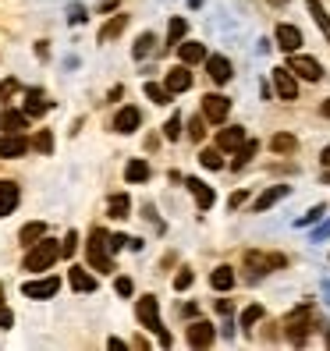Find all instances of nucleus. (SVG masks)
<instances>
[{"label":"nucleus","instance_id":"nucleus-18","mask_svg":"<svg viewBox=\"0 0 330 351\" xmlns=\"http://www.w3.org/2000/svg\"><path fill=\"white\" fill-rule=\"evenodd\" d=\"M0 128L4 132H25L29 128V114L25 110H0Z\"/></svg>","mask_w":330,"mask_h":351},{"label":"nucleus","instance_id":"nucleus-49","mask_svg":"<svg viewBox=\"0 0 330 351\" xmlns=\"http://www.w3.org/2000/svg\"><path fill=\"white\" fill-rule=\"evenodd\" d=\"M217 313H224V316H231V298H220V302H217Z\"/></svg>","mask_w":330,"mask_h":351},{"label":"nucleus","instance_id":"nucleus-33","mask_svg":"<svg viewBox=\"0 0 330 351\" xmlns=\"http://www.w3.org/2000/svg\"><path fill=\"white\" fill-rule=\"evenodd\" d=\"M153 43H156V36H153V32H142V36L135 39V47H132V57H135V60L150 57V53H153Z\"/></svg>","mask_w":330,"mask_h":351},{"label":"nucleus","instance_id":"nucleus-52","mask_svg":"<svg viewBox=\"0 0 330 351\" xmlns=\"http://www.w3.org/2000/svg\"><path fill=\"white\" fill-rule=\"evenodd\" d=\"M320 163H323V167H330V146H327V149L320 153Z\"/></svg>","mask_w":330,"mask_h":351},{"label":"nucleus","instance_id":"nucleus-11","mask_svg":"<svg viewBox=\"0 0 330 351\" xmlns=\"http://www.w3.org/2000/svg\"><path fill=\"white\" fill-rule=\"evenodd\" d=\"M213 341H217V330L206 323V319L189 323V344H192V348H210Z\"/></svg>","mask_w":330,"mask_h":351},{"label":"nucleus","instance_id":"nucleus-34","mask_svg":"<svg viewBox=\"0 0 330 351\" xmlns=\"http://www.w3.org/2000/svg\"><path fill=\"white\" fill-rule=\"evenodd\" d=\"M146 96H150V99L156 103V107H167L174 93H171L167 86H156V82H146Z\"/></svg>","mask_w":330,"mask_h":351},{"label":"nucleus","instance_id":"nucleus-16","mask_svg":"<svg viewBox=\"0 0 330 351\" xmlns=\"http://www.w3.org/2000/svg\"><path fill=\"white\" fill-rule=\"evenodd\" d=\"M274 36H277V47H281L284 53H295V50L302 47V32H298L295 25H284V22H281Z\"/></svg>","mask_w":330,"mask_h":351},{"label":"nucleus","instance_id":"nucleus-23","mask_svg":"<svg viewBox=\"0 0 330 351\" xmlns=\"http://www.w3.org/2000/svg\"><path fill=\"white\" fill-rule=\"evenodd\" d=\"M305 8H309V14H313V22L320 25V32L327 36V43H330V14H327V8L320 4V0H305Z\"/></svg>","mask_w":330,"mask_h":351},{"label":"nucleus","instance_id":"nucleus-54","mask_svg":"<svg viewBox=\"0 0 330 351\" xmlns=\"http://www.w3.org/2000/svg\"><path fill=\"white\" fill-rule=\"evenodd\" d=\"M270 4H274V8H284V4H287V0H270Z\"/></svg>","mask_w":330,"mask_h":351},{"label":"nucleus","instance_id":"nucleus-19","mask_svg":"<svg viewBox=\"0 0 330 351\" xmlns=\"http://www.w3.org/2000/svg\"><path fill=\"white\" fill-rule=\"evenodd\" d=\"M241 142H245V128H220V135H217V146L220 149H228V153H235V149H241Z\"/></svg>","mask_w":330,"mask_h":351},{"label":"nucleus","instance_id":"nucleus-43","mask_svg":"<svg viewBox=\"0 0 330 351\" xmlns=\"http://www.w3.org/2000/svg\"><path fill=\"white\" fill-rule=\"evenodd\" d=\"M192 280H196V277H192V270H181V274L174 277V287H178V291H189Z\"/></svg>","mask_w":330,"mask_h":351},{"label":"nucleus","instance_id":"nucleus-55","mask_svg":"<svg viewBox=\"0 0 330 351\" xmlns=\"http://www.w3.org/2000/svg\"><path fill=\"white\" fill-rule=\"evenodd\" d=\"M202 4V0H189V8H199Z\"/></svg>","mask_w":330,"mask_h":351},{"label":"nucleus","instance_id":"nucleus-7","mask_svg":"<svg viewBox=\"0 0 330 351\" xmlns=\"http://www.w3.org/2000/svg\"><path fill=\"white\" fill-rule=\"evenodd\" d=\"M287 68L305 82H320L323 78V64L316 57H302V53H287Z\"/></svg>","mask_w":330,"mask_h":351},{"label":"nucleus","instance_id":"nucleus-22","mask_svg":"<svg viewBox=\"0 0 330 351\" xmlns=\"http://www.w3.org/2000/svg\"><path fill=\"white\" fill-rule=\"evenodd\" d=\"M29 117H43L47 110H50V103H43V93H39V89H29L25 93V107H22Z\"/></svg>","mask_w":330,"mask_h":351},{"label":"nucleus","instance_id":"nucleus-30","mask_svg":"<svg viewBox=\"0 0 330 351\" xmlns=\"http://www.w3.org/2000/svg\"><path fill=\"white\" fill-rule=\"evenodd\" d=\"M178 53H181L185 64H199V60H206V47L202 43H181Z\"/></svg>","mask_w":330,"mask_h":351},{"label":"nucleus","instance_id":"nucleus-12","mask_svg":"<svg viewBox=\"0 0 330 351\" xmlns=\"http://www.w3.org/2000/svg\"><path fill=\"white\" fill-rule=\"evenodd\" d=\"M139 125H142L139 107H121V110H117V117H114V132H117V135H132Z\"/></svg>","mask_w":330,"mask_h":351},{"label":"nucleus","instance_id":"nucleus-50","mask_svg":"<svg viewBox=\"0 0 330 351\" xmlns=\"http://www.w3.org/2000/svg\"><path fill=\"white\" fill-rule=\"evenodd\" d=\"M107 348H117V351H125L128 344H125V341H117V337H110V341H107Z\"/></svg>","mask_w":330,"mask_h":351},{"label":"nucleus","instance_id":"nucleus-6","mask_svg":"<svg viewBox=\"0 0 330 351\" xmlns=\"http://www.w3.org/2000/svg\"><path fill=\"white\" fill-rule=\"evenodd\" d=\"M245 263L252 266V277H263V274H270V270H281V266H287V256L281 252H245Z\"/></svg>","mask_w":330,"mask_h":351},{"label":"nucleus","instance_id":"nucleus-5","mask_svg":"<svg viewBox=\"0 0 330 351\" xmlns=\"http://www.w3.org/2000/svg\"><path fill=\"white\" fill-rule=\"evenodd\" d=\"M231 114V99L220 96V93H206L202 96V117L210 121V125H224Z\"/></svg>","mask_w":330,"mask_h":351},{"label":"nucleus","instance_id":"nucleus-36","mask_svg":"<svg viewBox=\"0 0 330 351\" xmlns=\"http://www.w3.org/2000/svg\"><path fill=\"white\" fill-rule=\"evenodd\" d=\"M32 149H36V153H43V156H50V153H54V135H50L47 128H43V132H36Z\"/></svg>","mask_w":330,"mask_h":351},{"label":"nucleus","instance_id":"nucleus-38","mask_svg":"<svg viewBox=\"0 0 330 351\" xmlns=\"http://www.w3.org/2000/svg\"><path fill=\"white\" fill-rule=\"evenodd\" d=\"M163 138H181V117L178 114H171V121H167V125H163Z\"/></svg>","mask_w":330,"mask_h":351},{"label":"nucleus","instance_id":"nucleus-32","mask_svg":"<svg viewBox=\"0 0 330 351\" xmlns=\"http://www.w3.org/2000/svg\"><path fill=\"white\" fill-rule=\"evenodd\" d=\"M185 32H189V22H185V18H171L167 43H171V47H181V43H185Z\"/></svg>","mask_w":330,"mask_h":351},{"label":"nucleus","instance_id":"nucleus-27","mask_svg":"<svg viewBox=\"0 0 330 351\" xmlns=\"http://www.w3.org/2000/svg\"><path fill=\"white\" fill-rule=\"evenodd\" d=\"M107 210H110L114 220H125V217H132V213H128V210H132V199H128L125 192H117V195H110V206H107Z\"/></svg>","mask_w":330,"mask_h":351},{"label":"nucleus","instance_id":"nucleus-25","mask_svg":"<svg viewBox=\"0 0 330 351\" xmlns=\"http://www.w3.org/2000/svg\"><path fill=\"white\" fill-rule=\"evenodd\" d=\"M125 25H128V14H117V18H110V22L99 29V43H110L114 36H121V32H125Z\"/></svg>","mask_w":330,"mask_h":351},{"label":"nucleus","instance_id":"nucleus-35","mask_svg":"<svg viewBox=\"0 0 330 351\" xmlns=\"http://www.w3.org/2000/svg\"><path fill=\"white\" fill-rule=\"evenodd\" d=\"M263 319V305H249V308H245V313H241V330H245V334H252V326Z\"/></svg>","mask_w":330,"mask_h":351},{"label":"nucleus","instance_id":"nucleus-42","mask_svg":"<svg viewBox=\"0 0 330 351\" xmlns=\"http://www.w3.org/2000/svg\"><path fill=\"white\" fill-rule=\"evenodd\" d=\"M86 18H89V14H86V8H78V4H71V8H68V22H71V25H82Z\"/></svg>","mask_w":330,"mask_h":351},{"label":"nucleus","instance_id":"nucleus-28","mask_svg":"<svg viewBox=\"0 0 330 351\" xmlns=\"http://www.w3.org/2000/svg\"><path fill=\"white\" fill-rule=\"evenodd\" d=\"M18 238H22V245L29 249V245H36L39 238H47V223L32 220V223H25V227H22V234H18Z\"/></svg>","mask_w":330,"mask_h":351},{"label":"nucleus","instance_id":"nucleus-8","mask_svg":"<svg viewBox=\"0 0 330 351\" xmlns=\"http://www.w3.org/2000/svg\"><path fill=\"white\" fill-rule=\"evenodd\" d=\"M57 291H60V280H57V277L25 280V284H22V295H25V298H32V302H47V298H54Z\"/></svg>","mask_w":330,"mask_h":351},{"label":"nucleus","instance_id":"nucleus-26","mask_svg":"<svg viewBox=\"0 0 330 351\" xmlns=\"http://www.w3.org/2000/svg\"><path fill=\"white\" fill-rule=\"evenodd\" d=\"M146 178H150V163L146 160H132L128 167H125V181L128 184H142Z\"/></svg>","mask_w":330,"mask_h":351},{"label":"nucleus","instance_id":"nucleus-41","mask_svg":"<svg viewBox=\"0 0 330 351\" xmlns=\"http://www.w3.org/2000/svg\"><path fill=\"white\" fill-rule=\"evenodd\" d=\"M14 93H18V82H14V78H4V82H0V99H4V103H8Z\"/></svg>","mask_w":330,"mask_h":351},{"label":"nucleus","instance_id":"nucleus-37","mask_svg":"<svg viewBox=\"0 0 330 351\" xmlns=\"http://www.w3.org/2000/svg\"><path fill=\"white\" fill-rule=\"evenodd\" d=\"M199 163H202V167H210V171H220V167H224L220 146H217V149H202V153H199Z\"/></svg>","mask_w":330,"mask_h":351},{"label":"nucleus","instance_id":"nucleus-3","mask_svg":"<svg viewBox=\"0 0 330 351\" xmlns=\"http://www.w3.org/2000/svg\"><path fill=\"white\" fill-rule=\"evenodd\" d=\"M60 256V245L54 238H39L36 245H29V252H25V270H50L54 259Z\"/></svg>","mask_w":330,"mask_h":351},{"label":"nucleus","instance_id":"nucleus-4","mask_svg":"<svg viewBox=\"0 0 330 351\" xmlns=\"http://www.w3.org/2000/svg\"><path fill=\"white\" fill-rule=\"evenodd\" d=\"M309 330H313V305H298L292 316L284 319V334H287V341L292 344H305V337H309Z\"/></svg>","mask_w":330,"mask_h":351},{"label":"nucleus","instance_id":"nucleus-9","mask_svg":"<svg viewBox=\"0 0 330 351\" xmlns=\"http://www.w3.org/2000/svg\"><path fill=\"white\" fill-rule=\"evenodd\" d=\"M32 142L22 135V132H8V135H0V160H18V156H25L29 153Z\"/></svg>","mask_w":330,"mask_h":351},{"label":"nucleus","instance_id":"nucleus-1","mask_svg":"<svg viewBox=\"0 0 330 351\" xmlns=\"http://www.w3.org/2000/svg\"><path fill=\"white\" fill-rule=\"evenodd\" d=\"M110 234L103 231V227H96V231L89 234V241H86V259H89V266L96 274H114V263H110Z\"/></svg>","mask_w":330,"mask_h":351},{"label":"nucleus","instance_id":"nucleus-46","mask_svg":"<svg viewBox=\"0 0 330 351\" xmlns=\"http://www.w3.org/2000/svg\"><path fill=\"white\" fill-rule=\"evenodd\" d=\"M128 241H132L128 234H114V238H110V252H121V249H125Z\"/></svg>","mask_w":330,"mask_h":351},{"label":"nucleus","instance_id":"nucleus-15","mask_svg":"<svg viewBox=\"0 0 330 351\" xmlns=\"http://www.w3.org/2000/svg\"><path fill=\"white\" fill-rule=\"evenodd\" d=\"M18 199H22L18 184L14 181H0V217H11L18 210Z\"/></svg>","mask_w":330,"mask_h":351},{"label":"nucleus","instance_id":"nucleus-2","mask_svg":"<svg viewBox=\"0 0 330 351\" xmlns=\"http://www.w3.org/2000/svg\"><path fill=\"white\" fill-rule=\"evenodd\" d=\"M135 316H139V323H142V326L153 330V334L160 337V344H163V348H171V334H167V330H163V323H160V305H156V298H153V295H142V298H139Z\"/></svg>","mask_w":330,"mask_h":351},{"label":"nucleus","instance_id":"nucleus-56","mask_svg":"<svg viewBox=\"0 0 330 351\" xmlns=\"http://www.w3.org/2000/svg\"><path fill=\"white\" fill-rule=\"evenodd\" d=\"M323 181H327V184H330V171H327V174H323Z\"/></svg>","mask_w":330,"mask_h":351},{"label":"nucleus","instance_id":"nucleus-17","mask_svg":"<svg viewBox=\"0 0 330 351\" xmlns=\"http://www.w3.org/2000/svg\"><path fill=\"white\" fill-rule=\"evenodd\" d=\"M287 192H292V189H287V184H274V189H266L256 202H252V213H266V210H270V206H277Z\"/></svg>","mask_w":330,"mask_h":351},{"label":"nucleus","instance_id":"nucleus-21","mask_svg":"<svg viewBox=\"0 0 330 351\" xmlns=\"http://www.w3.org/2000/svg\"><path fill=\"white\" fill-rule=\"evenodd\" d=\"M71 287H75V291L78 295H89V291H96V277L93 274H86V270H82V266H71Z\"/></svg>","mask_w":330,"mask_h":351},{"label":"nucleus","instance_id":"nucleus-39","mask_svg":"<svg viewBox=\"0 0 330 351\" xmlns=\"http://www.w3.org/2000/svg\"><path fill=\"white\" fill-rule=\"evenodd\" d=\"M114 287H117V295H121V298H132V291H135L132 277H117V280H114Z\"/></svg>","mask_w":330,"mask_h":351},{"label":"nucleus","instance_id":"nucleus-53","mask_svg":"<svg viewBox=\"0 0 330 351\" xmlns=\"http://www.w3.org/2000/svg\"><path fill=\"white\" fill-rule=\"evenodd\" d=\"M320 114H323V117H330V99H323V103H320Z\"/></svg>","mask_w":330,"mask_h":351},{"label":"nucleus","instance_id":"nucleus-20","mask_svg":"<svg viewBox=\"0 0 330 351\" xmlns=\"http://www.w3.org/2000/svg\"><path fill=\"white\" fill-rule=\"evenodd\" d=\"M185 184H189V192L196 195V202H199V210H210V206H213V189H210V184H202L199 178H189V181H185Z\"/></svg>","mask_w":330,"mask_h":351},{"label":"nucleus","instance_id":"nucleus-31","mask_svg":"<svg viewBox=\"0 0 330 351\" xmlns=\"http://www.w3.org/2000/svg\"><path fill=\"white\" fill-rule=\"evenodd\" d=\"M270 149L284 156V153H295V149H298V142H295V135H287V132H277V135L270 138Z\"/></svg>","mask_w":330,"mask_h":351},{"label":"nucleus","instance_id":"nucleus-24","mask_svg":"<svg viewBox=\"0 0 330 351\" xmlns=\"http://www.w3.org/2000/svg\"><path fill=\"white\" fill-rule=\"evenodd\" d=\"M210 284H213V291H231L235 287V270L231 266H217V270L210 274Z\"/></svg>","mask_w":330,"mask_h":351},{"label":"nucleus","instance_id":"nucleus-40","mask_svg":"<svg viewBox=\"0 0 330 351\" xmlns=\"http://www.w3.org/2000/svg\"><path fill=\"white\" fill-rule=\"evenodd\" d=\"M75 249H78V234L68 231L64 234V245H60V256H75Z\"/></svg>","mask_w":330,"mask_h":351},{"label":"nucleus","instance_id":"nucleus-14","mask_svg":"<svg viewBox=\"0 0 330 351\" xmlns=\"http://www.w3.org/2000/svg\"><path fill=\"white\" fill-rule=\"evenodd\" d=\"M206 71H210V78L217 82V86H224V82H231V60L228 57H220V53H213V57H206Z\"/></svg>","mask_w":330,"mask_h":351},{"label":"nucleus","instance_id":"nucleus-47","mask_svg":"<svg viewBox=\"0 0 330 351\" xmlns=\"http://www.w3.org/2000/svg\"><path fill=\"white\" fill-rule=\"evenodd\" d=\"M14 323V313H11V308H4V305H0V330H8Z\"/></svg>","mask_w":330,"mask_h":351},{"label":"nucleus","instance_id":"nucleus-13","mask_svg":"<svg viewBox=\"0 0 330 351\" xmlns=\"http://www.w3.org/2000/svg\"><path fill=\"white\" fill-rule=\"evenodd\" d=\"M163 86H167L171 93H185V89H192V71L185 68V60H181V64H174V68L167 71V78H163Z\"/></svg>","mask_w":330,"mask_h":351},{"label":"nucleus","instance_id":"nucleus-51","mask_svg":"<svg viewBox=\"0 0 330 351\" xmlns=\"http://www.w3.org/2000/svg\"><path fill=\"white\" fill-rule=\"evenodd\" d=\"M327 234H330V223H323V227H320V231H316V234H313V238H316V241H320V238H327Z\"/></svg>","mask_w":330,"mask_h":351},{"label":"nucleus","instance_id":"nucleus-45","mask_svg":"<svg viewBox=\"0 0 330 351\" xmlns=\"http://www.w3.org/2000/svg\"><path fill=\"white\" fill-rule=\"evenodd\" d=\"M323 210H327V206H313V210H309V213L298 220V227H305V223H316V220L323 217Z\"/></svg>","mask_w":330,"mask_h":351},{"label":"nucleus","instance_id":"nucleus-44","mask_svg":"<svg viewBox=\"0 0 330 351\" xmlns=\"http://www.w3.org/2000/svg\"><path fill=\"white\" fill-rule=\"evenodd\" d=\"M202 125H206V117H192V125H189V135H192L196 142H199V138L206 135V128H202Z\"/></svg>","mask_w":330,"mask_h":351},{"label":"nucleus","instance_id":"nucleus-29","mask_svg":"<svg viewBox=\"0 0 330 351\" xmlns=\"http://www.w3.org/2000/svg\"><path fill=\"white\" fill-rule=\"evenodd\" d=\"M256 153H259V142H256V138H245V142H241V149H235V171L245 167V163H249Z\"/></svg>","mask_w":330,"mask_h":351},{"label":"nucleus","instance_id":"nucleus-10","mask_svg":"<svg viewBox=\"0 0 330 351\" xmlns=\"http://www.w3.org/2000/svg\"><path fill=\"white\" fill-rule=\"evenodd\" d=\"M274 89L281 99H298V82H295V71L292 68H274Z\"/></svg>","mask_w":330,"mask_h":351},{"label":"nucleus","instance_id":"nucleus-48","mask_svg":"<svg viewBox=\"0 0 330 351\" xmlns=\"http://www.w3.org/2000/svg\"><path fill=\"white\" fill-rule=\"evenodd\" d=\"M245 199H249V195H245V192H235V195L228 199V206H231V210H238V206H241Z\"/></svg>","mask_w":330,"mask_h":351}]
</instances>
